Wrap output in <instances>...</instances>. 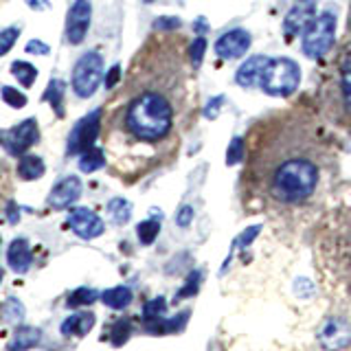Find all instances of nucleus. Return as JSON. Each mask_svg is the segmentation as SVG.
Here are the masks:
<instances>
[{"label": "nucleus", "mask_w": 351, "mask_h": 351, "mask_svg": "<svg viewBox=\"0 0 351 351\" xmlns=\"http://www.w3.org/2000/svg\"><path fill=\"white\" fill-rule=\"evenodd\" d=\"M191 44L182 33H154L132 62L123 106L112 119V143L143 167L173 158L189 128L197 93Z\"/></svg>", "instance_id": "nucleus-1"}, {"label": "nucleus", "mask_w": 351, "mask_h": 351, "mask_svg": "<svg viewBox=\"0 0 351 351\" xmlns=\"http://www.w3.org/2000/svg\"><path fill=\"white\" fill-rule=\"evenodd\" d=\"M336 149L323 119L307 106L263 114L244 138L241 189L281 206H296L316 193Z\"/></svg>", "instance_id": "nucleus-2"}, {"label": "nucleus", "mask_w": 351, "mask_h": 351, "mask_svg": "<svg viewBox=\"0 0 351 351\" xmlns=\"http://www.w3.org/2000/svg\"><path fill=\"white\" fill-rule=\"evenodd\" d=\"M323 114L332 123L351 130V47H347L343 58L336 62L334 80L325 84Z\"/></svg>", "instance_id": "nucleus-3"}, {"label": "nucleus", "mask_w": 351, "mask_h": 351, "mask_svg": "<svg viewBox=\"0 0 351 351\" xmlns=\"http://www.w3.org/2000/svg\"><path fill=\"white\" fill-rule=\"evenodd\" d=\"M301 82V69L292 60H268L261 69V90L272 97H290Z\"/></svg>", "instance_id": "nucleus-4"}, {"label": "nucleus", "mask_w": 351, "mask_h": 351, "mask_svg": "<svg viewBox=\"0 0 351 351\" xmlns=\"http://www.w3.org/2000/svg\"><path fill=\"white\" fill-rule=\"evenodd\" d=\"M336 14L332 9L323 11L310 27H305L303 31V53L307 58H321L329 51V47L334 44L336 38Z\"/></svg>", "instance_id": "nucleus-5"}, {"label": "nucleus", "mask_w": 351, "mask_h": 351, "mask_svg": "<svg viewBox=\"0 0 351 351\" xmlns=\"http://www.w3.org/2000/svg\"><path fill=\"white\" fill-rule=\"evenodd\" d=\"M101 71H104V60L99 53H86L75 64L73 71V90L77 97L88 99L93 97L95 90L101 82Z\"/></svg>", "instance_id": "nucleus-6"}, {"label": "nucleus", "mask_w": 351, "mask_h": 351, "mask_svg": "<svg viewBox=\"0 0 351 351\" xmlns=\"http://www.w3.org/2000/svg\"><path fill=\"white\" fill-rule=\"evenodd\" d=\"M99 130H101V110H95L73 128L69 138V154H84L90 149L99 136Z\"/></svg>", "instance_id": "nucleus-7"}, {"label": "nucleus", "mask_w": 351, "mask_h": 351, "mask_svg": "<svg viewBox=\"0 0 351 351\" xmlns=\"http://www.w3.org/2000/svg\"><path fill=\"white\" fill-rule=\"evenodd\" d=\"M40 134H38V123L36 119H27L22 121L18 128H14L11 132H3V136H0V143L7 147L9 154H14V156H20V154H25L27 149H31L33 145L38 143Z\"/></svg>", "instance_id": "nucleus-8"}, {"label": "nucleus", "mask_w": 351, "mask_h": 351, "mask_svg": "<svg viewBox=\"0 0 351 351\" xmlns=\"http://www.w3.org/2000/svg\"><path fill=\"white\" fill-rule=\"evenodd\" d=\"M318 340L327 351H340L351 345V325L343 318H327L318 332Z\"/></svg>", "instance_id": "nucleus-9"}, {"label": "nucleus", "mask_w": 351, "mask_h": 351, "mask_svg": "<svg viewBox=\"0 0 351 351\" xmlns=\"http://www.w3.org/2000/svg\"><path fill=\"white\" fill-rule=\"evenodd\" d=\"M90 27V0H75L66 20V38L71 44H82Z\"/></svg>", "instance_id": "nucleus-10"}, {"label": "nucleus", "mask_w": 351, "mask_h": 351, "mask_svg": "<svg viewBox=\"0 0 351 351\" xmlns=\"http://www.w3.org/2000/svg\"><path fill=\"white\" fill-rule=\"evenodd\" d=\"M69 226L73 228L75 235H80L82 239H95L104 233V222L101 217H99L95 211H90V208H75V211L71 213L69 217Z\"/></svg>", "instance_id": "nucleus-11"}, {"label": "nucleus", "mask_w": 351, "mask_h": 351, "mask_svg": "<svg viewBox=\"0 0 351 351\" xmlns=\"http://www.w3.org/2000/svg\"><path fill=\"white\" fill-rule=\"evenodd\" d=\"M250 42H252V38H250L248 31L233 29V31L224 33V36L215 42V53L222 60H237L248 51Z\"/></svg>", "instance_id": "nucleus-12"}, {"label": "nucleus", "mask_w": 351, "mask_h": 351, "mask_svg": "<svg viewBox=\"0 0 351 351\" xmlns=\"http://www.w3.org/2000/svg\"><path fill=\"white\" fill-rule=\"evenodd\" d=\"M80 195H82V180L77 176H69V178H64L60 184L53 186V191L49 195V204L53 208H66L80 200Z\"/></svg>", "instance_id": "nucleus-13"}, {"label": "nucleus", "mask_w": 351, "mask_h": 351, "mask_svg": "<svg viewBox=\"0 0 351 351\" xmlns=\"http://www.w3.org/2000/svg\"><path fill=\"white\" fill-rule=\"evenodd\" d=\"M7 261H9V268L18 272V274H25L29 268H31V261H33V255H31V248H29V241L27 239H14L11 241V246L7 250Z\"/></svg>", "instance_id": "nucleus-14"}, {"label": "nucleus", "mask_w": 351, "mask_h": 351, "mask_svg": "<svg viewBox=\"0 0 351 351\" xmlns=\"http://www.w3.org/2000/svg\"><path fill=\"white\" fill-rule=\"evenodd\" d=\"M42 340V332L38 327H31V325H22L16 329L14 338L9 340L7 351H29L33 347H38Z\"/></svg>", "instance_id": "nucleus-15"}, {"label": "nucleus", "mask_w": 351, "mask_h": 351, "mask_svg": "<svg viewBox=\"0 0 351 351\" xmlns=\"http://www.w3.org/2000/svg\"><path fill=\"white\" fill-rule=\"evenodd\" d=\"M95 327V314L90 312H80L69 316L62 323V334L64 336H86Z\"/></svg>", "instance_id": "nucleus-16"}, {"label": "nucleus", "mask_w": 351, "mask_h": 351, "mask_svg": "<svg viewBox=\"0 0 351 351\" xmlns=\"http://www.w3.org/2000/svg\"><path fill=\"white\" fill-rule=\"evenodd\" d=\"M266 58H261V55H257V58L248 60L244 66L239 69L237 73V84L239 86H252L255 82H259V75H261V69L266 66Z\"/></svg>", "instance_id": "nucleus-17"}, {"label": "nucleus", "mask_w": 351, "mask_h": 351, "mask_svg": "<svg viewBox=\"0 0 351 351\" xmlns=\"http://www.w3.org/2000/svg\"><path fill=\"white\" fill-rule=\"evenodd\" d=\"M101 301L110 310H125L132 303V290L125 285H117V288H110L101 294Z\"/></svg>", "instance_id": "nucleus-18"}, {"label": "nucleus", "mask_w": 351, "mask_h": 351, "mask_svg": "<svg viewBox=\"0 0 351 351\" xmlns=\"http://www.w3.org/2000/svg\"><path fill=\"white\" fill-rule=\"evenodd\" d=\"M18 176L22 180H38L44 176V162L38 156H25L18 162Z\"/></svg>", "instance_id": "nucleus-19"}, {"label": "nucleus", "mask_w": 351, "mask_h": 351, "mask_svg": "<svg viewBox=\"0 0 351 351\" xmlns=\"http://www.w3.org/2000/svg\"><path fill=\"white\" fill-rule=\"evenodd\" d=\"M104 165H106V154L101 149H95V147L84 152L82 158H80V169L86 171V173H93L97 169H101Z\"/></svg>", "instance_id": "nucleus-20"}, {"label": "nucleus", "mask_w": 351, "mask_h": 351, "mask_svg": "<svg viewBox=\"0 0 351 351\" xmlns=\"http://www.w3.org/2000/svg\"><path fill=\"white\" fill-rule=\"evenodd\" d=\"M165 310H167V303H165L162 296H158V299H152V301H147L145 305H143V318H145V327L162 321Z\"/></svg>", "instance_id": "nucleus-21"}, {"label": "nucleus", "mask_w": 351, "mask_h": 351, "mask_svg": "<svg viewBox=\"0 0 351 351\" xmlns=\"http://www.w3.org/2000/svg\"><path fill=\"white\" fill-rule=\"evenodd\" d=\"M11 73H14L16 80L22 84V86H31L33 82H36V77H38V71H36V66H31L29 62H14L11 64Z\"/></svg>", "instance_id": "nucleus-22"}, {"label": "nucleus", "mask_w": 351, "mask_h": 351, "mask_svg": "<svg viewBox=\"0 0 351 351\" xmlns=\"http://www.w3.org/2000/svg\"><path fill=\"white\" fill-rule=\"evenodd\" d=\"M99 299V294L97 290L93 288H80V290H75L71 296H69V301H66V305L69 307H82V305H90Z\"/></svg>", "instance_id": "nucleus-23"}, {"label": "nucleus", "mask_w": 351, "mask_h": 351, "mask_svg": "<svg viewBox=\"0 0 351 351\" xmlns=\"http://www.w3.org/2000/svg\"><path fill=\"white\" fill-rule=\"evenodd\" d=\"M136 233H138L141 244L149 246L152 241L158 237V233H160V224L156 222V219H147V222H141V224H138Z\"/></svg>", "instance_id": "nucleus-24"}, {"label": "nucleus", "mask_w": 351, "mask_h": 351, "mask_svg": "<svg viewBox=\"0 0 351 351\" xmlns=\"http://www.w3.org/2000/svg\"><path fill=\"white\" fill-rule=\"evenodd\" d=\"M108 211H110V215L114 217L117 224H125L128 219H130V215H132V206H130V202L117 197V200H112V202L108 204Z\"/></svg>", "instance_id": "nucleus-25"}, {"label": "nucleus", "mask_w": 351, "mask_h": 351, "mask_svg": "<svg viewBox=\"0 0 351 351\" xmlns=\"http://www.w3.org/2000/svg\"><path fill=\"white\" fill-rule=\"evenodd\" d=\"M3 314H5L7 323H20L22 318H25V305L11 296V299H7V303L3 307Z\"/></svg>", "instance_id": "nucleus-26"}, {"label": "nucleus", "mask_w": 351, "mask_h": 351, "mask_svg": "<svg viewBox=\"0 0 351 351\" xmlns=\"http://www.w3.org/2000/svg\"><path fill=\"white\" fill-rule=\"evenodd\" d=\"M62 93H64V86L60 80H53L51 86H49V90H47V99L51 101V106L55 108V112H58V117L64 114V110H62Z\"/></svg>", "instance_id": "nucleus-27"}, {"label": "nucleus", "mask_w": 351, "mask_h": 351, "mask_svg": "<svg viewBox=\"0 0 351 351\" xmlns=\"http://www.w3.org/2000/svg\"><path fill=\"white\" fill-rule=\"evenodd\" d=\"M130 332H132L130 321H119V323H114L112 332H110V340H112V345H114V347H121V345H123L125 340L130 338Z\"/></svg>", "instance_id": "nucleus-28"}, {"label": "nucleus", "mask_w": 351, "mask_h": 351, "mask_svg": "<svg viewBox=\"0 0 351 351\" xmlns=\"http://www.w3.org/2000/svg\"><path fill=\"white\" fill-rule=\"evenodd\" d=\"M18 36H20V29H16V27L0 31V55H7L11 51V47L16 44Z\"/></svg>", "instance_id": "nucleus-29"}, {"label": "nucleus", "mask_w": 351, "mask_h": 351, "mask_svg": "<svg viewBox=\"0 0 351 351\" xmlns=\"http://www.w3.org/2000/svg\"><path fill=\"white\" fill-rule=\"evenodd\" d=\"M3 99L11 108H25L27 106V97L22 93H18L16 88H9V86L3 88Z\"/></svg>", "instance_id": "nucleus-30"}, {"label": "nucleus", "mask_w": 351, "mask_h": 351, "mask_svg": "<svg viewBox=\"0 0 351 351\" xmlns=\"http://www.w3.org/2000/svg\"><path fill=\"white\" fill-rule=\"evenodd\" d=\"M200 288V272H191V277L186 279V285L178 292V299H184V296H193Z\"/></svg>", "instance_id": "nucleus-31"}, {"label": "nucleus", "mask_w": 351, "mask_h": 351, "mask_svg": "<svg viewBox=\"0 0 351 351\" xmlns=\"http://www.w3.org/2000/svg\"><path fill=\"white\" fill-rule=\"evenodd\" d=\"M202 53H204V40L200 38L197 42L191 44V60L195 66H200V60H202Z\"/></svg>", "instance_id": "nucleus-32"}, {"label": "nucleus", "mask_w": 351, "mask_h": 351, "mask_svg": "<svg viewBox=\"0 0 351 351\" xmlns=\"http://www.w3.org/2000/svg\"><path fill=\"white\" fill-rule=\"evenodd\" d=\"M193 217V208L191 206H182L178 211V217H176V222H178V226H189Z\"/></svg>", "instance_id": "nucleus-33"}, {"label": "nucleus", "mask_w": 351, "mask_h": 351, "mask_svg": "<svg viewBox=\"0 0 351 351\" xmlns=\"http://www.w3.org/2000/svg\"><path fill=\"white\" fill-rule=\"evenodd\" d=\"M27 51L29 53H38V55H47L49 53V47L44 42H40V40H31L27 44Z\"/></svg>", "instance_id": "nucleus-34"}, {"label": "nucleus", "mask_w": 351, "mask_h": 351, "mask_svg": "<svg viewBox=\"0 0 351 351\" xmlns=\"http://www.w3.org/2000/svg\"><path fill=\"white\" fill-rule=\"evenodd\" d=\"M119 75H121V66H114V69L110 71V75L106 77V88H114L119 82Z\"/></svg>", "instance_id": "nucleus-35"}, {"label": "nucleus", "mask_w": 351, "mask_h": 351, "mask_svg": "<svg viewBox=\"0 0 351 351\" xmlns=\"http://www.w3.org/2000/svg\"><path fill=\"white\" fill-rule=\"evenodd\" d=\"M25 3H27L31 9H36V11H42V9H47V7H49L47 0H25Z\"/></svg>", "instance_id": "nucleus-36"}, {"label": "nucleus", "mask_w": 351, "mask_h": 351, "mask_svg": "<svg viewBox=\"0 0 351 351\" xmlns=\"http://www.w3.org/2000/svg\"><path fill=\"white\" fill-rule=\"evenodd\" d=\"M147 3H152V0H147Z\"/></svg>", "instance_id": "nucleus-37"}]
</instances>
